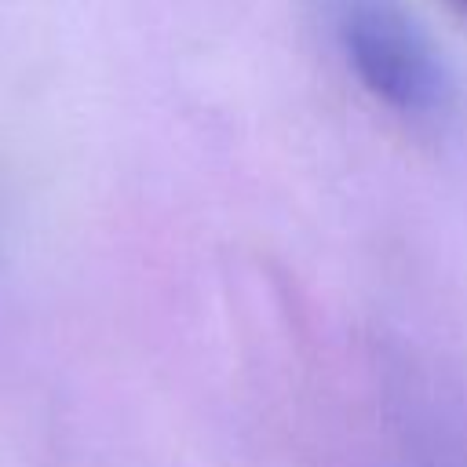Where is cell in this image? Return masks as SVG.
Segmentation results:
<instances>
[{
	"label": "cell",
	"mask_w": 467,
	"mask_h": 467,
	"mask_svg": "<svg viewBox=\"0 0 467 467\" xmlns=\"http://www.w3.org/2000/svg\"><path fill=\"white\" fill-rule=\"evenodd\" d=\"M339 40L354 73L387 106L405 113H431L441 106V66L427 36L394 0H343Z\"/></svg>",
	"instance_id": "obj_1"
}]
</instances>
